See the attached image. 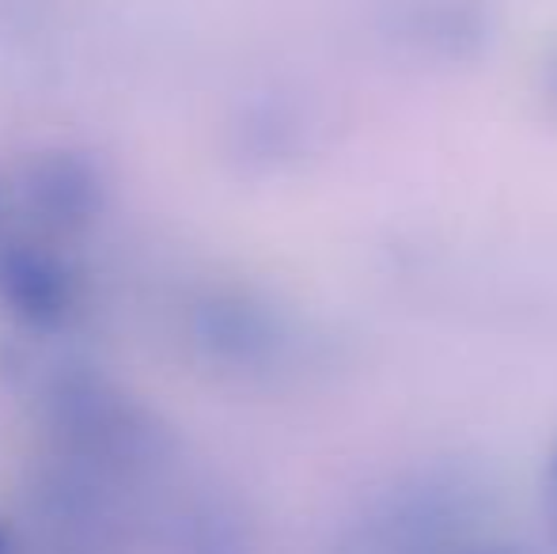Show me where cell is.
<instances>
[{"label": "cell", "mask_w": 557, "mask_h": 554, "mask_svg": "<svg viewBox=\"0 0 557 554\" xmlns=\"http://www.w3.org/2000/svg\"><path fill=\"white\" fill-rule=\"evenodd\" d=\"M543 505H546V525H550V532H554V540H557V444H554V452H550V464H546Z\"/></svg>", "instance_id": "obj_1"}, {"label": "cell", "mask_w": 557, "mask_h": 554, "mask_svg": "<svg viewBox=\"0 0 557 554\" xmlns=\"http://www.w3.org/2000/svg\"><path fill=\"white\" fill-rule=\"evenodd\" d=\"M550 96H554V103H557V61L550 65Z\"/></svg>", "instance_id": "obj_2"}]
</instances>
